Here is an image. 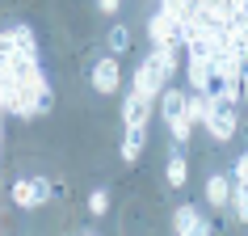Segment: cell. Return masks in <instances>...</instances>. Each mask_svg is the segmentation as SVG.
<instances>
[{
    "mask_svg": "<svg viewBox=\"0 0 248 236\" xmlns=\"http://www.w3.org/2000/svg\"><path fill=\"white\" fill-rule=\"evenodd\" d=\"M105 47H109L114 55H126V51H131V30L122 26V21H118V26H109V34H105Z\"/></svg>",
    "mask_w": 248,
    "mask_h": 236,
    "instance_id": "14",
    "label": "cell"
},
{
    "mask_svg": "<svg viewBox=\"0 0 248 236\" xmlns=\"http://www.w3.org/2000/svg\"><path fill=\"white\" fill-rule=\"evenodd\" d=\"M232 177L240 185H248V152H240V156H235V169H232Z\"/></svg>",
    "mask_w": 248,
    "mask_h": 236,
    "instance_id": "17",
    "label": "cell"
},
{
    "mask_svg": "<svg viewBox=\"0 0 248 236\" xmlns=\"http://www.w3.org/2000/svg\"><path fill=\"white\" fill-rule=\"evenodd\" d=\"M143 148H147V127H126L118 156H122V160H139V156H143Z\"/></svg>",
    "mask_w": 248,
    "mask_h": 236,
    "instance_id": "11",
    "label": "cell"
},
{
    "mask_svg": "<svg viewBox=\"0 0 248 236\" xmlns=\"http://www.w3.org/2000/svg\"><path fill=\"white\" fill-rule=\"evenodd\" d=\"M232 190H235V177H223V173H210V177H206V202L215 211L232 207Z\"/></svg>",
    "mask_w": 248,
    "mask_h": 236,
    "instance_id": "10",
    "label": "cell"
},
{
    "mask_svg": "<svg viewBox=\"0 0 248 236\" xmlns=\"http://www.w3.org/2000/svg\"><path fill=\"white\" fill-rule=\"evenodd\" d=\"M232 215H235V223H248V185H240V182L232 190Z\"/></svg>",
    "mask_w": 248,
    "mask_h": 236,
    "instance_id": "15",
    "label": "cell"
},
{
    "mask_svg": "<svg viewBox=\"0 0 248 236\" xmlns=\"http://www.w3.org/2000/svg\"><path fill=\"white\" fill-rule=\"evenodd\" d=\"M0 105L9 118H42L55 105V89L38 64V38L26 21L4 26L0 34Z\"/></svg>",
    "mask_w": 248,
    "mask_h": 236,
    "instance_id": "1",
    "label": "cell"
},
{
    "mask_svg": "<svg viewBox=\"0 0 248 236\" xmlns=\"http://www.w3.org/2000/svg\"><path fill=\"white\" fill-rule=\"evenodd\" d=\"M147 38H152V47H185V38H181V17H172L169 9H156L152 21H147Z\"/></svg>",
    "mask_w": 248,
    "mask_h": 236,
    "instance_id": "4",
    "label": "cell"
},
{
    "mask_svg": "<svg viewBox=\"0 0 248 236\" xmlns=\"http://www.w3.org/2000/svg\"><path fill=\"white\" fill-rule=\"evenodd\" d=\"M51 194H55V185L46 182V177H17V182L9 185V198H13V207H21V211L46 207Z\"/></svg>",
    "mask_w": 248,
    "mask_h": 236,
    "instance_id": "2",
    "label": "cell"
},
{
    "mask_svg": "<svg viewBox=\"0 0 248 236\" xmlns=\"http://www.w3.org/2000/svg\"><path fill=\"white\" fill-rule=\"evenodd\" d=\"M235 131H240L235 105H219V110L210 114V122H206V135L215 139V144H227V139H235Z\"/></svg>",
    "mask_w": 248,
    "mask_h": 236,
    "instance_id": "7",
    "label": "cell"
},
{
    "mask_svg": "<svg viewBox=\"0 0 248 236\" xmlns=\"http://www.w3.org/2000/svg\"><path fill=\"white\" fill-rule=\"evenodd\" d=\"M172 232H177V236H206V232H215V223H210L198 207L185 202V207L172 211Z\"/></svg>",
    "mask_w": 248,
    "mask_h": 236,
    "instance_id": "5",
    "label": "cell"
},
{
    "mask_svg": "<svg viewBox=\"0 0 248 236\" xmlns=\"http://www.w3.org/2000/svg\"><path fill=\"white\" fill-rule=\"evenodd\" d=\"M97 9H101L105 17H118V9H122V0H97Z\"/></svg>",
    "mask_w": 248,
    "mask_h": 236,
    "instance_id": "18",
    "label": "cell"
},
{
    "mask_svg": "<svg viewBox=\"0 0 248 236\" xmlns=\"http://www.w3.org/2000/svg\"><path fill=\"white\" fill-rule=\"evenodd\" d=\"M131 89H135V93H143V97H152V101L160 105V93L169 89V84H164V80H160V72L143 59V64L135 67V76H131Z\"/></svg>",
    "mask_w": 248,
    "mask_h": 236,
    "instance_id": "9",
    "label": "cell"
},
{
    "mask_svg": "<svg viewBox=\"0 0 248 236\" xmlns=\"http://www.w3.org/2000/svg\"><path fill=\"white\" fill-rule=\"evenodd\" d=\"M164 177H169V185H172V190H181V185L189 182V160H185L181 144H177V152L169 156V169H164Z\"/></svg>",
    "mask_w": 248,
    "mask_h": 236,
    "instance_id": "12",
    "label": "cell"
},
{
    "mask_svg": "<svg viewBox=\"0 0 248 236\" xmlns=\"http://www.w3.org/2000/svg\"><path fill=\"white\" fill-rule=\"evenodd\" d=\"M89 215H93V219L109 215V190H93V194H89Z\"/></svg>",
    "mask_w": 248,
    "mask_h": 236,
    "instance_id": "16",
    "label": "cell"
},
{
    "mask_svg": "<svg viewBox=\"0 0 248 236\" xmlns=\"http://www.w3.org/2000/svg\"><path fill=\"white\" fill-rule=\"evenodd\" d=\"M89 84L93 93H101V97H114L118 89H122V55H101V59H93L89 67Z\"/></svg>",
    "mask_w": 248,
    "mask_h": 236,
    "instance_id": "3",
    "label": "cell"
},
{
    "mask_svg": "<svg viewBox=\"0 0 248 236\" xmlns=\"http://www.w3.org/2000/svg\"><path fill=\"white\" fill-rule=\"evenodd\" d=\"M181 51H185V47H152V51H147V64L160 72L164 84H172V76H177V67H181Z\"/></svg>",
    "mask_w": 248,
    "mask_h": 236,
    "instance_id": "8",
    "label": "cell"
},
{
    "mask_svg": "<svg viewBox=\"0 0 248 236\" xmlns=\"http://www.w3.org/2000/svg\"><path fill=\"white\" fill-rule=\"evenodd\" d=\"M152 105H156L152 97L126 89V97H122V122H126V127H147V122H152Z\"/></svg>",
    "mask_w": 248,
    "mask_h": 236,
    "instance_id": "6",
    "label": "cell"
},
{
    "mask_svg": "<svg viewBox=\"0 0 248 236\" xmlns=\"http://www.w3.org/2000/svg\"><path fill=\"white\" fill-rule=\"evenodd\" d=\"M227 34H232V47H235V51H240V55L248 59V13L232 17V21H227Z\"/></svg>",
    "mask_w": 248,
    "mask_h": 236,
    "instance_id": "13",
    "label": "cell"
},
{
    "mask_svg": "<svg viewBox=\"0 0 248 236\" xmlns=\"http://www.w3.org/2000/svg\"><path fill=\"white\" fill-rule=\"evenodd\" d=\"M240 93H244V101H248V64H244V76H240Z\"/></svg>",
    "mask_w": 248,
    "mask_h": 236,
    "instance_id": "19",
    "label": "cell"
}]
</instances>
